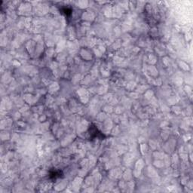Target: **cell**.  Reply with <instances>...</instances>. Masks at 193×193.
Listing matches in <instances>:
<instances>
[{
	"label": "cell",
	"mask_w": 193,
	"mask_h": 193,
	"mask_svg": "<svg viewBox=\"0 0 193 193\" xmlns=\"http://www.w3.org/2000/svg\"><path fill=\"white\" fill-rule=\"evenodd\" d=\"M89 131H90V135H91V137H92L93 138H102L103 137V135L102 134V133L99 131V130L97 129V127H92V125H91V127H90L89 128Z\"/></svg>",
	"instance_id": "cell-1"
},
{
	"label": "cell",
	"mask_w": 193,
	"mask_h": 193,
	"mask_svg": "<svg viewBox=\"0 0 193 193\" xmlns=\"http://www.w3.org/2000/svg\"><path fill=\"white\" fill-rule=\"evenodd\" d=\"M61 174H62V172L60 171V170H57V169H54V170H52V171H51V173H50V176H51V177L52 179H57L58 178V177H60L61 176Z\"/></svg>",
	"instance_id": "cell-2"
}]
</instances>
